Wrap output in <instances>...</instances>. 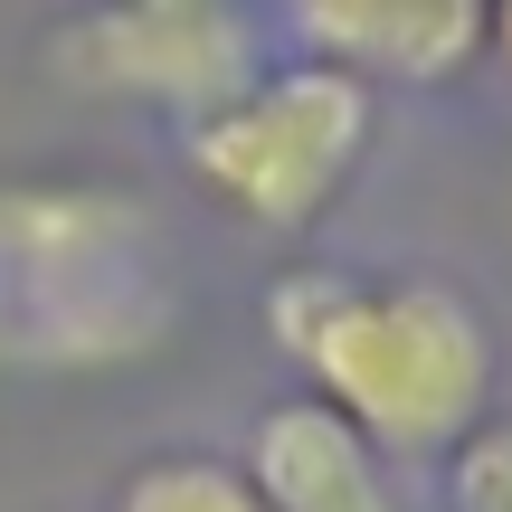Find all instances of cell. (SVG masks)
Returning a JSON list of instances; mask_svg holds the SVG:
<instances>
[{
	"label": "cell",
	"instance_id": "1",
	"mask_svg": "<svg viewBox=\"0 0 512 512\" xmlns=\"http://www.w3.org/2000/svg\"><path fill=\"white\" fill-rule=\"evenodd\" d=\"M275 342L304 361L313 399L361 427L380 456H446L494 399V342L475 304L418 275H332L294 266L275 285Z\"/></svg>",
	"mask_w": 512,
	"mask_h": 512
},
{
	"label": "cell",
	"instance_id": "2",
	"mask_svg": "<svg viewBox=\"0 0 512 512\" xmlns=\"http://www.w3.org/2000/svg\"><path fill=\"white\" fill-rule=\"evenodd\" d=\"M370 133H380V86L332 57H294V67H256L228 105H209L190 124V181L219 209L275 228H313L342 181L361 171Z\"/></svg>",
	"mask_w": 512,
	"mask_h": 512
},
{
	"label": "cell",
	"instance_id": "3",
	"mask_svg": "<svg viewBox=\"0 0 512 512\" xmlns=\"http://www.w3.org/2000/svg\"><path fill=\"white\" fill-rule=\"evenodd\" d=\"M133 219L124 200L105 190H67V181H38V190H0V304L29 313L38 332L19 342V361H57V323H95V351H124V266H133Z\"/></svg>",
	"mask_w": 512,
	"mask_h": 512
},
{
	"label": "cell",
	"instance_id": "4",
	"mask_svg": "<svg viewBox=\"0 0 512 512\" xmlns=\"http://www.w3.org/2000/svg\"><path fill=\"white\" fill-rule=\"evenodd\" d=\"M48 67L76 95H114V105H162L200 124L209 105L256 76V38L238 10H133V0H95L48 38Z\"/></svg>",
	"mask_w": 512,
	"mask_h": 512
},
{
	"label": "cell",
	"instance_id": "5",
	"mask_svg": "<svg viewBox=\"0 0 512 512\" xmlns=\"http://www.w3.org/2000/svg\"><path fill=\"white\" fill-rule=\"evenodd\" d=\"M313 57L370 86H446L484 48V0H285Z\"/></svg>",
	"mask_w": 512,
	"mask_h": 512
},
{
	"label": "cell",
	"instance_id": "6",
	"mask_svg": "<svg viewBox=\"0 0 512 512\" xmlns=\"http://www.w3.org/2000/svg\"><path fill=\"white\" fill-rule=\"evenodd\" d=\"M238 475L256 484L266 512H399V484H389L380 446L361 427H342L323 399H275L256 418Z\"/></svg>",
	"mask_w": 512,
	"mask_h": 512
},
{
	"label": "cell",
	"instance_id": "7",
	"mask_svg": "<svg viewBox=\"0 0 512 512\" xmlns=\"http://www.w3.org/2000/svg\"><path fill=\"white\" fill-rule=\"evenodd\" d=\"M114 512H266L256 484L219 456H152L143 475L114 494Z\"/></svg>",
	"mask_w": 512,
	"mask_h": 512
},
{
	"label": "cell",
	"instance_id": "8",
	"mask_svg": "<svg viewBox=\"0 0 512 512\" xmlns=\"http://www.w3.org/2000/svg\"><path fill=\"white\" fill-rule=\"evenodd\" d=\"M456 512H512V418L456 437Z\"/></svg>",
	"mask_w": 512,
	"mask_h": 512
},
{
	"label": "cell",
	"instance_id": "9",
	"mask_svg": "<svg viewBox=\"0 0 512 512\" xmlns=\"http://www.w3.org/2000/svg\"><path fill=\"white\" fill-rule=\"evenodd\" d=\"M484 48H503V67H512V0H484Z\"/></svg>",
	"mask_w": 512,
	"mask_h": 512
},
{
	"label": "cell",
	"instance_id": "10",
	"mask_svg": "<svg viewBox=\"0 0 512 512\" xmlns=\"http://www.w3.org/2000/svg\"><path fill=\"white\" fill-rule=\"evenodd\" d=\"M133 10H238V0H133Z\"/></svg>",
	"mask_w": 512,
	"mask_h": 512
}]
</instances>
